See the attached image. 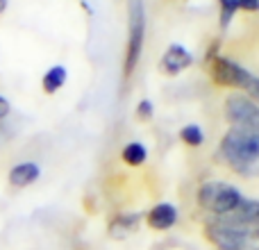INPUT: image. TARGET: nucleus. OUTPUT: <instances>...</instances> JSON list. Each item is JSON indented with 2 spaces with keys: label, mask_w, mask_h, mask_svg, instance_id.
Wrapping results in <instances>:
<instances>
[{
  "label": "nucleus",
  "mask_w": 259,
  "mask_h": 250,
  "mask_svg": "<svg viewBox=\"0 0 259 250\" xmlns=\"http://www.w3.org/2000/svg\"><path fill=\"white\" fill-rule=\"evenodd\" d=\"M137 116L143 118V121L152 116V103H150V100H141V103L137 105Z\"/></svg>",
  "instance_id": "16"
},
{
  "label": "nucleus",
  "mask_w": 259,
  "mask_h": 250,
  "mask_svg": "<svg viewBox=\"0 0 259 250\" xmlns=\"http://www.w3.org/2000/svg\"><path fill=\"white\" fill-rule=\"evenodd\" d=\"M143 39H146V5L143 0H127V53L125 75H132L141 59Z\"/></svg>",
  "instance_id": "3"
},
{
  "label": "nucleus",
  "mask_w": 259,
  "mask_h": 250,
  "mask_svg": "<svg viewBox=\"0 0 259 250\" xmlns=\"http://www.w3.org/2000/svg\"><path fill=\"white\" fill-rule=\"evenodd\" d=\"M241 250H259V248H248V246H246V248H241Z\"/></svg>",
  "instance_id": "21"
},
{
  "label": "nucleus",
  "mask_w": 259,
  "mask_h": 250,
  "mask_svg": "<svg viewBox=\"0 0 259 250\" xmlns=\"http://www.w3.org/2000/svg\"><path fill=\"white\" fill-rule=\"evenodd\" d=\"M246 96H248V98H255V100H259V77H257V75L252 77L250 87L246 89Z\"/></svg>",
  "instance_id": "17"
},
{
  "label": "nucleus",
  "mask_w": 259,
  "mask_h": 250,
  "mask_svg": "<svg viewBox=\"0 0 259 250\" xmlns=\"http://www.w3.org/2000/svg\"><path fill=\"white\" fill-rule=\"evenodd\" d=\"M139 219H141V216H139V214L116 216V219L112 221V225H109V232H112L116 239H123L127 232H132V230L139 225Z\"/></svg>",
  "instance_id": "13"
},
{
  "label": "nucleus",
  "mask_w": 259,
  "mask_h": 250,
  "mask_svg": "<svg viewBox=\"0 0 259 250\" xmlns=\"http://www.w3.org/2000/svg\"><path fill=\"white\" fill-rule=\"evenodd\" d=\"M68 80V71L66 66H62V64H55V66H50L48 71L44 73V77H41V87H44L46 94H57L59 89H62L64 85H66Z\"/></svg>",
  "instance_id": "11"
},
{
  "label": "nucleus",
  "mask_w": 259,
  "mask_h": 250,
  "mask_svg": "<svg viewBox=\"0 0 259 250\" xmlns=\"http://www.w3.org/2000/svg\"><path fill=\"white\" fill-rule=\"evenodd\" d=\"M205 234L219 250H241L248 246V239H259V228H243L223 219L207 225Z\"/></svg>",
  "instance_id": "4"
},
{
  "label": "nucleus",
  "mask_w": 259,
  "mask_h": 250,
  "mask_svg": "<svg viewBox=\"0 0 259 250\" xmlns=\"http://www.w3.org/2000/svg\"><path fill=\"white\" fill-rule=\"evenodd\" d=\"M180 139H182L187 146H202V141H205V134H202V128L196 123L191 125H184L182 130H180Z\"/></svg>",
  "instance_id": "14"
},
{
  "label": "nucleus",
  "mask_w": 259,
  "mask_h": 250,
  "mask_svg": "<svg viewBox=\"0 0 259 250\" xmlns=\"http://www.w3.org/2000/svg\"><path fill=\"white\" fill-rule=\"evenodd\" d=\"M225 221L243 225V228H259V200L241 198V202L237 205V210H234L232 214L225 216Z\"/></svg>",
  "instance_id": "9"
},
{
  "label": "nucleus",
  "mask_w": 259,
  "mask_h": 250,
  "mask_svg": "<svg viewBox=\"0 0 259 250\" xmlns=\"http://www.w3.org/2000/svg\"><path fill=\"white\" fill-rule=\"evenodd\" d=\"M221 155L234 173L259 178V132L232 128L221 139Z\"/></svg>",
  "instance_id": "1"
},
{
  "label": "nucleus",
  "mask_w": 259,
  "mask_h": 250,
  "mask_svg": "<svg viewBox=\"0 0 259 250\" xmlns=\"http://www.w3.org/2000/svg\"><path fill=\"white\" fill-rule=\"evenodd\" d=\"M9 114H12V105H9V100L5 96H0V121H5Z\"/></svg>",
  "instance_id": "18"
},
{
  "label": "nucleus",
  "mask_w": 259,
  "mask_h": 250,
  "mask_svg": "<svg viewBox=\"0 0 259 250\" xmlns=\"http://www.w3.org/2000/svg\"><path fill=\"white\" fill-rule=\"evenodd\" d=\"M211 73H214V80L223 87H237V89L246 91L252 82V73L246 71L243 66H239L237 62L228 57H216L211 62Z\"/></svg>",
  "instance_id": "6"
},
{
  "label": "nucleus",
  "mask_w": 259,
  "mask_h": 250,
  "mask_svg": "<svg viewBox=\"0 0 259 250\" xmlns=\"http://www.w3.org/2000/svg\"><path fill=\"white\" fill-rule=\"evenodd\" d=\"M239 9H246V12H257V9H259V0H239Z\"/></svg>",
  "instance_id": "19"
},
{
  "label": "nucleus",
  "mask_w": 259,
  "mask_h": 250,
  "mask_svg": "<svg viewBox=\"0 0 259 250\" xmlns=\"http://www.w3.org/2000/svg\"><path fill=\"white\" fill-rule=\"evenodd\" d=\"M178 223V210L170 202H159L148 212V225L155 230H168Z\"/></svg>",
  "instance_id": "10"
},
{
  "label": "nucleus",
  "mask_w": 259,
  "mask_h": 250,
  "mask_svg": "<svg viewBox=\"0 0 259 250\" xmlns=\"http://www.w3.org/2000/svg\"><path fill=\"white\" fill-rule=\"evenodd\" d=\"M191 64H193V55L189 53L184 46L173 44L166 48L164 57H161V71H164L166 75H178V73L187 71Z\"/></svg>",
  "instance_id": "7"
},
{
  "label": "nucleus",
  "mask_w": 259,
  "mask_h": 250,
  "mask_svg": "<svg viewBox=\"0 0 259 250\" xmlns=\"http://www.w3.org/2000/svg\"><path fill=\"white\" fill-rule=\"evenodd\" d=\"M39 178H41V166L36 164V161H18V164H14L7 173L9 184L16 189L30 187V184H34Z\"/></svg>",
  "instance_id": "8"
},
{
  "label": "nucleus",
  "mask_w": 259,
  "mask_h": 250,
  "mask_svg": "<svg viewBox=\"0 0 259 250\" xmlns=\"http://www.w3.org/2000/svg\"><path fill=\"white\" fill-rule=\"evenodd\" d=\"M5 9H7V0H0V14H3Z\"/></svg>",
  "instance_id": "20"
},
{
  "label": "nucleus",
  "mask_w": 259,
  "mask_h": 250,
  "mask_svg": "<svg viewBox=\"0 0 259 250\" xmlns=\"http://www.w3.org/2000/svg\"><path fill=\"white\" fill-rule=\"evenodd\" d=\"M225 118L237 130L259 132V105L243 94H234L225 100Z\"/></svg>",
  "instance_id": "5"
},
{
  "label": "nucleus",
  "mask_w": 259,
  "mask_h": 250,
  "mask_svg": "<svg viewBox=\"0 0 259 250\" xmlns=\"http://www.w3.org/2000/svg\"><path fill=\"white\" fill-rule=\"evenodd\" d=\"M219 5H221V27L225 30V27L232 23L234 14H237L239 0H219Z\"/></svg>",
  "instance_id": "15"
},
{
  "label": "nucleus",
  "mask_w": 259,
  "mask_h": 250,
  "mask_svg": "<svg viewBox=\"0 0 259 250\" xmlns=\"http://www.w3.org/2000/svg\"><path fill=\"white\" fill-rule=\"evenodd\" d=\"M121 157H123V161H125L127 166H139V164H143V161L148 159V150H146V146H143L141 141H130L127 146L123 148Z\"/></svg>",
  "instance_id": "12"
},
{
  "label": "nucleus",
  "mask_w": 259,
  "mask_h": 250,
  "mask_svg": "<svg viewBox=\"0 0 259 250\" xmlns=\"http://www.w3.org/2000/svg\"><path fill=\"white\" fill-rule=\"evenodd\" d=\"M241 193L239 189H234L232 184L214 180V182H207L200 187L198 191V202H200L202 210L211 212L216 216H228L237 210V205L241 202Z\"/></svg>",
  "instance_id": "2"
}]
</instances>
